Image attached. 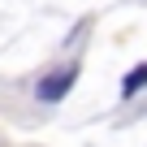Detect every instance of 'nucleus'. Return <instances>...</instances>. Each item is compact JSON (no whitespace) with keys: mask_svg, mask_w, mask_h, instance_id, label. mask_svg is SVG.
<instances>
[{"mask_svg":"<svg viewBox=\"0 0 147 147\" xmlns=\"http://www.w3.org/2000/svg\"><path fill=\"white\" fill-rule=\"evenodd\" d=\"M78 82V65H61L56 74H48V78H39V100L43 104H56L69 95V87Z\"/></svg>","mask_w":147,"mask_h":147,"instance_id":"nucleus-1","label":"nucleus"},{"mask_svg":"<svg viewBox=\"0 0 147 147\" xmlns=\"http://www.w3.org/2000/svg\"><path fill=\"white\" fill-rule=\"evenodd\" d=\"M143 87H147V61H143V65H134V69L125 74V82H121V95L130 100V95H138Z\"/></svg>","mask_w":147,"mask_h":147,"instance_id":"nucleus-2","label":"nucleus"}]
</instances>
